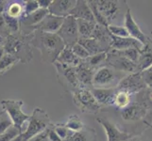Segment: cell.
Instances as JSON below:
<instances>
[{
    "mask_svg": "<svg viewBox=\"0 0 152 141\" xmlns=\"http://www.w3.org/2000/svg\"><path fill=\"white\" fill-rule=\"evenodd\" d=\"M30 43L40 51L42 60L48 63L56 62L61 52L66 46L58 34L46 33L41 30H35L33 32V38Z\"/></svg>",
    "mask_w": 152,
    "mask_h": 141,
    "instance_id": "obj_1",
    "label": "cell"
},
{
    "mask_svg": "<svg viewBox=\"0 0 152 141\" xmlns=\"http://www.w3.org/2000/svg\"><path fill=\"white\" fill-rule=\"evenodd\" d=\"M32 38L33 33L24 34V36L10 34L7 37L6 44L4 46L5 53L16 57L19 62L28 63L32 59V50L30 43Z\"/></svg>",
    "mask_w": 152,
    "mask_h": 141,
    "instance_id": "obj_2",
    "label": "cell"
},
{
    "mask_svg": "<svg viewBox=\"0 0 152 141\" xmlns=\"http://www.w3.org/2000/svg\"><path fill=\"white\" fill-rule=\"evenodd\" d=\"M96 24L108 27L113 19L115 18L119 12V7L116 1L111 0H98L88 1Z\"/></svg>",
    "mask_w": 152,
    "mask_h": 141,
    "instance_id": "obj_3",
    "label": "cell"
},
{
    "mask_svg": "<svg viewBox=\"0 0 152 141\" xmlns=\"http://www.w3.org/2000/svg\"><path fill=\"white\" fill-rule=\"evenodd\" d=\"M50 124V119L44 109L36 107L32 115L30 116L29 121L26 131L20 134L22 141H29L36 135L45 131L46 127Z\"/></svg>",
    "mask_w": 152,
    "mask_h": 141,
    "instance_id": "obj_4",
    "label": "cell"
},
{
    "mask_svg": "<svg viewBox=\"0 0 152 141\" xmlns=\"http://www.w3.org/2000/svg\"><path fill=\"white\" fill-rule=\"evenodd\" d=\"M0 104L3 108L9 118L12 121L13 126L17 127L19 130L23 132V125L24 123L29 121L30 116L24 113L22 110V106H24V102L22 100H0Z\"/></svg>",
    "mask_w": 152,
    "mask_h": 141,
    "instance_id": "obj_5",
    "label": "cell"
},
{
    "mask_svg": "<svg viewBox=\"0 0 152 141\" xmlns=\"http://www.w3.org/2000/svg\"><path fill=\"white\" fill-rule=\"evenodd\" d=\"M57 34L64 41L66 46L72 48L80 39L77 19L73 16H70V15L66 16L64 18V24H62L61 27L58 31Z\"/></svg>",
    "mask_w": 152,
    "mask_h": 141,
    "instance_id": "obj_6",
    "label": "cell"
},
{
    "mask_svg": "<svg viewBox=\"0 0 152 141\" xmlns=\"http://www.w3.org/2000/svg\"><path fill=\"white\" fill-rule=\"evenodd\" d=\"M74 103L82 112L85 113H96L100 109V104L88 90H80L75 92Z\"/></svg>",
    "mask_w": 152,
    "mask_h": 141,
    "instance_id": "obj_7",
    "label": "cell"
},
{
    "mask_svg": "<svg viewBox=\"0 0 152 141\" xmlns=\"http://www.w3.org/2000/svg\"><path fill=\"white\" fill-rule=\"evenodd\" d=\"M97 122L101 125L105 130V133L107 135V141H127L130 139L129 134L121 131L115 123L112 122L109 119H97Z\"/></svg>",
    "mask_w": 152,
    "mask_h": 141,
    "instance_id": "obj_8",
    "label": "cell"
},
{
    "mask_svg": "<svg viewBox=\"0 0 152 141\" xmlns=\"http://www.w3.org/2000/svg\"><path fill=\"white\" fill-rule=\"evenodd\" d=\"M107 59H108L109 64L112 67L121 72L123 71V72L135 74L136 70L138 69L137 64L134 63L132 61H130L128 59H126V57L120 56L119 54H117V52L114 50L110 55H108Z\"/></svg>",
    "mask_w": 152,
    "mask_h": 141,
    "instance_id": "obj_9",
    "label": "cell"
},
{
    "mask_svg": "<svg viewBox=\"0 0 152 141\" xmlns=\"http://www.w3.org/2000/svg\"><path fill=\"white\" fill-rule=\"evenodd\" d=\"M145 82L141 77L140 74H132L121 80L118 85V90H123L129 94H133L138 92L141 88L144 87Z\"/></svg>",
    "mask_w": 152,
    "mask_h": 141,
    "instance_id": "obj_10",
    "label": "cell"
},
{
    "mask_svg": "<svg viewBox=\"0 0 152 141\" xmlns=\"http://www.w3.org/2000/svg\"><path fill=\"white\" fill-rule=\"evenodd\" d=\"M115 74L109 67H102L94 74L92 85L96 88H106L114 81Z\"/></svg>",
    "mask_w": 152,
    "mask_h": 141,
    "instance_id": "obj_11",
    "label": "cell"
},
{
    "mask_svg": "<svg viewBox=\"0 0 152 141\" xmlns=\"http://www.w3.org/2000/svg\"><path fill=\"white\" fill-rule=\"evenodd\" d=\"M124 24H125L124 27L127 28L128 32L129 34V37L134 39V40H137L142 44L145 45V43H146L145 36L143 31L141 30V28L139 27L138 24L136 23L135 20L133 19V16H132V12H130L129 9L127 10V12H126V14H125Z\"/></svg>",
    "mask_w": 152,
    "mask_h": 141,
    "instance_id": "obj_12",
    "label": "cell"
},
{
    "mask_svg": "<svg viewBox=\"0 0 152 141\" xmlns=\"http://www.w3.org/2000/svg\"><path fill=\"white\" fill-rule=\"evenodd\" d=\"M64 18L65 17L56 16V15L49 13L48 16L34 28L35 30H41V31H43V32L57 34L58 31L61 27L62 24H64Z\"/></svg>",
    "mask_w": 152,
    "mask_h": 141,
    "instance_id": "obj_13",
    "label": "cell"
},
{
    "mask_svg": "<svg viewBox=\"0 0 152 141\" xmlns=\"http://www.w3.org/2000/svg\"><path fill=\"white\" fill-rule=\"evenodd\" d=\"M76 0H55L48 9L49 13L56 16L66 17L77 5Z\"/></svg>",
    "mask_w": 152,
    "mask_h": 141,
    "instance_id": "obj_14",
    "label": "cell"
},
{
    "mask_svg": "<svg viewBox=\"0 0 152 141\" xmlns=\"http://www.w3.org/2000/svg\"><path fill=\"white\" fill-rule=\"evenodd\" d=\"M110 47L115 51H124L130 48H136L142 52L145 45L132 38H117L112 36V43Z\"/></svg>",
    "mask_w": 152,
    "mask_h": 141,
    "instance_id": "obj_15",
    "label": "cell"
},
{
    "mask_svg": "<svg viewBox=\"0 0 152 141\" xmlns=\"http://www.w3.org/2000/svg\"><path fill=\"white\" fill-rule=\"evenodd\" d=\"M92 94L95 97L96 102L102 106H113L115 103V96L116 93L113 88H96L94 87L91 90Z\"/></svg>",
    "mask_w": 152,
    "mask_h": 141,
    "instance_id": "obj_16",
    "label": "cell"
},
{
    "mask_svg": "<svg viewBox=\"0 0 152 141\" xmlns=\"http://www.w3.org/2000/svg\"><path fill=\"white\" fill-rule=\"evenodd\" d=\"M70 16H73L74 18L81 19L89 21V22L96 23V19L94 17V14L92 12V9L88 4V1H77L75 8L72 9V12L69 13Z\"/></svg>",
    "mask_w": 152,
    "mask_h": 141,
    "instance_id": "obj_17",
    "label": "cell"
},
{
    "mask_svg": "<svg viewBox=\"0 0 152 141\" xmlns=\"http://www.w3.org/2000/svg\"><path fill=\"white\" fill-rule=\"evenodd\" d=\"M146 107L144 104H132L124 108L121 112V117L125 121H139L145 116Z\"/></svg>",
    "mask_w": 152,
    "mask_h": 141,
    "instance_id": "obj_18",
    "label": "cell"
},
{
    "mask_svg": "<svg viewBox=\"0 0 152 141\" xmlns=\"http://www.w3.org/2000/svg\"><path fill=\"white\" fill-rule=\"evenodd\" d=\"M49 14L48 9H40L37 12L29 15H23L20 19V25H24L25 27H37V25Z\"/></svg>",
    "mask_w": 152,
    "mask_h": 141,
    "instance_id": "obj_19",
    "label": "cell"
},
{
    "mask_svg": "<svg viewBox=\"0 0 152 141\" xmlns=\"http://www.w3.org/2000/svg\"><path fill=\"white\" fill-rule=\"evenodd\" d=\"M56 61L60 64L70 66V67H77L81 64L80 59L76 56L71 47L68 46H65L64 49L61 52V54L58 56Z\"/></svg>",
    "mask_w": 152,
    "mask_h": 141,
    "instance_id": "obj_20",
    "label": "cell"
},
{
    "mask_svg": "<svg viewBox=\"0 0 152 141\" xmlns=\"http://www.w3.org/2000/svg\"><path fill=\"white\" fill-rule=\"evenodd\" d=\"M77 43L84 47L88 53L90 54V56H95L103 53V52H106L100 41H98L94 38H80Z\"/></svg>",
    "mask_w": 152,
    "mask_h": 141,
    "instance_id": "obj_21",
    "label": "cell"
},
{
    "mask_svg": "<svg viewBox=\"0 0 152 141\" xmlns=\"http://www.w3.org/2000/svg\"><path fill=\"white\" fill-rule=\"evenodd\" d=\"M77 29L80 38H92L94 31H95L96 23L89 22V21L77 19Z\"/></svg>",
    "mask_w": 152,
    "mask_h": 141,
    "instance_id": "obj_22",
    "label": "cell"
},
{
    "mask_svg": "<svg viewBox=\"0 0 152 141\" xmlns=\"http://www.w3.org/2000/svg\"><path fill=\"white\" fill-rule=\"evenodd\" d=\"M94 74L92 70L84 64H80L77 67V81L83 85H92Z\"/></svg>",
    "mask_w": 152,
    "mask_h": 141,
    "instance_id": "obj_23",
    "label": "cell"
},
{
    "mask_svg": "<svg viewBox=\"0 0 152 141\" xmlns=\"http://www.w3.org/2000/svg\"><path fill=\"white\" fill-rule=\"evenodd\" d=\"M5 13L12 18L19 19V17H22L24 14V4H21L19 1L10 2L7 5Z\"/></svg>",
    "mask_w": 152,
    "mask_h": 141,
    "instance_id": "obj_24",
    "label": "cell"
},
{
    "mask_svg": "<svg viewBox=\"0 0 152 141\" xmlns=\"http://www.w3.org/2000/svg\"><path fill=\"white\" fill-rule=\"evenodd\" d=\"M19 62V60L9 54H5V56L0 59V75H3L9 72L12 68Z\"/></svg>",
    "mask_w": 152,
    "mask_h": 141,
    "instance_id": "obj_25",
    "label": "cell"
},
{
    "mask_svg": "<svg viewBox=\"0 0 152 141\" xmlns=\"http://www.w3.org/2000/svg\"><path fill=\"white\" fill-rule=\"evenodd\" d=\"M138 69L141 72L146 71L152 68V54L150 52L143 50L140 54L139 60L137 62Z\"/></svg>",
    "mask_w": 152,
    "mask_h": 141,
    "instance_id": "obj_26",
    "label": "cell"
},
{
    "mask_svg": "<svg viewBox=\"0 0 152 141\" xmlns=\"http://www.w3.org/2000/svg\"><path fill=\"white\" fill-rule=\"evenodd\" d=\"M64 125L69 131H72L74 133L80 132V130L83 128V123L77 115H72V116H70L68 118L67 121Z\"/></svg>",
    "mask_w": 152,
    "mask_h": 141,
    "instance_id": "obj_27",
    "label": "cell"
},
{
    "mask_svg": "<svg viewBox=\"0 0 152 141\" xmlns=\"http://www.w3.org/2000/svg\"><path fill=\"white\" fill-rule=\"evenodd\" d=\"M130 102V94L123 90H118L115 96V106L119 108H126L129 106Z\"/></svg>",
    "mask_w": 152,
    "mask_h": 141,
    "instance_id": "obj_28",
    "label": "cell"
},
{
    "mask_svg": "<svg viewBox=\"0 0 152 141\" xmlns=\"http://www.w3.org/2000/svg\"><path fill=\"white\" fill-rule=\"evenodd\" d=\"M116 52H117V54H119L120 56L126 57V59H129L130 61L134 62V63H136V64H137V62L139 60L140 54H141V51L136 49V48H130V49H127V50H124V51H116Z\"/></svg>",
    "mask_w": 152,
    "mask_h": 141,
    "instance_id": "obj_29",
    "label": "cell"
},
{
    "mask_svg": "<svg viewBox=\"0 0 152 141\" xmlns=\"http://www.w3.org/2000/svg\"><path fill=\"white\" fill-rule=\"evenodd\" d=\"M108 30L110 34L112 36L117 38H129V34L128 32L127 28L125 27H121V25H110L108 27Z\"/></svg>",
    "mask_w": 152,
    "mask_h": 141,
    "instance_id": "obj_30",
    "label": "cell"
},
{
    "mask_svg": "<svg viewBox=\"0 0 152 141\" xmlns=\"http://www.w3.org/2000/svg\"><path fill=\"white\" fill-rule=\"evenodd\" d=\"M21 134H22V131L12 125V127H10L7 131L0 137V141H12L14 138L19 137Z\"/></svg>",
    "mask_w": 152,
    "mask_h": 141,
    "instance_id": "obj_31",
    "label": "cell"
},
{
    "mask_svg": "<svg viewBox=\"0 0 152 141\" xmlns=\"http://www.w3.org/2000/svg\"><path fill=\"white\" fill-rule=\"evenodd\" d=\"M5 22H6L7 27L10 30V33H16L18 32L19 27H20V19L18 18H12L7 15L6 13L3 14Z\"/></svg>",
    "mask_w": 152,
    "mask_h": 141,
    "instance_id": "obj_32",
    "label": "cell"
},
{
    "mask_svg": "<svg viewBox=\"0 0 152 141\" xmlns=\"http://www.w3.org/2000/svg\"><path fill=\"white\" fill-rule=\"evenodd\" d=\"M12 122L10 119L8 117V115L5 114V111L0 114V137L7 131V130L12 126Z\"/></svg>",
    "mask_w": 152,
    "mask_h": 141,
    "instance_id": "obj_33",
    "label": "cell"
},
{
    "mask_svg": "<svg viewBox=\"0 0 152 141\" xmlns=\"http://www.w3.org/2000/svg\"><path fill=\"white\" fill-rule=\"evenodd\" d=\"M40 9V6L38 1L36 0H28L24 2V14L23 15H29Z\"/></svg>",
    "mask_w": 152,
    "mask_h": 141,
    "instance_id": "obj_34",
    "label": "cell"
},
{
    "mask_svg": "<svg viewBox=\"0 0 152 141\" xmlns=\"http://www.w3.org/2000/svg\"><path fill=\"white\" fill-rule=\"evenodd\" d=\"M72 50H73V52H74V54L76 55V56L78 57L80 59H87L91 56L90 54L87 52V50L78 43H77L74 46L72 47Z\"/></svg>",
    "mask_w": 152,
    "mask_h": 141,
    "instance_id": "obj_35",
    "label": "cell"
},
{
    "mask_svg": "<svg viewBox=\"0 0 152 141\" xmlns=\"http://www.w3.org/2000/svg\"><path fill=\"white\" fill-rule=\"evenodd\" d=\"M107 57H108L107 52H103V53H100V54L91 56L89 59H87V62L91 67H94V66L98 65L99 63H101L103 60L107 59Z\"/></svg>",
    "mask_w": 152,
    "mask_h": 141,
    "instance_id": "obj_36",
    "label": "cell"
},
{
    "mask_svg": "<svg viewBox=\"0 0 152 141\" xmlns=\"http://www.w3.org/2000/svg\"><path fill=\"white\" fill-rule=\"evenodd\" d=\"M53 129L55 130V132L58 134V135L61 137V140L68 139L71 137V134H69L70 131L65 127V125H55Z\"/></svg>",
    "mask_w": 152,
    "mask_h": 141,
    "instance_id": "obj_37",
    "label": "cell"
},
{
    "mask_svg": "<svg viewBox=\"0 0 152 141\" xmlns=\"http://www.w3.org/2000/svg\"><path fill=\"white\" fill-rule=\"evenodd\" d=\"M0 33L5 36H9L10 34V30L6 25V22H5L3 15H0Z\"/></svg>",
    "mask_w": 152,
    "mask_h": 141,
    "instance_id": "obj_38",
    "label": "cell"
},
{
    "mask_svg": "<svg viewBox=\"0 0 152 141\" xmlns=\"http://www.w3.org/2000/svg\"><path fill=\"white\" fill-rule=\"evenodd\" d=\"M145 74H144V82L145 85H148V87H152V68L150 69L145 71Z\"/></svg>",
    "mask_w": 152,
    "mask_h": 141,
    "instance_id": "obj_39",
    "label": "cell"
},
{
    "mask_svg": "<svg viewBox=\"0 0 152 141\" xmlns=\"http://www.w3.org/2000/svg\"><path fill=\"white\" fill-rule=\"evenodd\" d=\"M71 141H87L86 137L80 132H75L71 134V137H69Z\"/></svg>",
    "mask_w": 152,
    "mask_h": 141,
    "instance_id": "obj_40",
    "label": "cell"
},
{
    "mask_svg": "<svg viewBox=\"0 0 152 141\" xmlns=\"http://www.w3.org/2000/svg\"><path fill=\"white\" fill-rule=\"evenodd\" d=\"M48 135L49 141H62L54 129H48Z\"/></svg>",
    "mask_w": 152,
    "mask_h": 141,
    "instance_id": "obj_41",
    "label": "cell"
},
{
    "mask_svg": "<svg viewBox=\"0 0 152 141\" xmlns=\"http://www.w3.org/2000/svg\"><path fill=\"white\" fill-rule=\"evenodd\" d=\"M33 141H49L48 135V130H45V131H44L43 133L36 135Z\"/></svg>",
    "mask_w": 152,
    "mask_h": 141,
    "instance_id": "obj_42",
    "label": "cell"
},
{
    "mask_svg": "<svg viewBox=\"0 0 152 141\" xmlns=\"http://www.w3.org/2000/svg\"><path fill=\"white\" fill-rule=\"evenodd\" d=\"M52 2H53L52 0H38L40 9H48Z\"/></svg>",
    "mask_w": 152,
    "mask_h": 141,
    "instance_id": "obj_43",
    "label": "cell"
},
{
    "mask_svg": "<svg viewBox=\"0 0 152 141\" xmlns=\"http://www.w3.org/2000/svg\"><path fill=\"white\" fill-rule=\"evenodd\" d=\"M7 1H1L0 0V15H3L6 12V8H7Z\"/></svg>",
    "mask_w": 152,
    "mask_h": 141,
    "instance_id": "obj_44",
    "label": "cell"
},
{
    "mask_svg": "<svg viewBox=\"0 0 152 141\" xmlns=\"http://www.w3.org/2000/svg\"><path fill=\"white\" fill-rule=\"evenodd\" d=\"M7 37L8 36H5L0 33V48H4V46L6 44V41H7Z\"/></svg>",
    "mask_w": 152,
    "mask_h": 141,
    "instance_id": "obj_45",
    "label": "cell"
},
{
    "mask_svg": "<svg viewBox=\"0 0 152 141\" xmlns=\"http://www.w3.org/2000/svg\"><path fill=\"white\" fill-rule=\"evenodd\" d=\"M5 54H6V53H5V50H4V48H0V59H1L2 57L5 56Z\"/></svg>",
    "mask_w": 152,
    "mask_h": 141,
    "instance_id": "obj_46",
    "label": "cell"
},
{
    "mask_svg": "<svg viewBox=\"0 0 152 141\" xmlns=\"http://www.w3.org/2000/svg\"><path fill=\"white\" fill-rule=\"evenodd\" d=\"M127 141H142L141 139H138V138H130V139H129V140H127Z\"/></svg>",
    "mask_w": 152,
    "mask_h": 141,
    "instance_id": "obj_47",
    "label": "cell"
},
{
    "mask_svg": "<svg viewBox=\"0 0 152 141\" xmlns=\"http://www.w3.org/2000/svg\"><path fill=\"white\" fill-rule=\"evenodd\" d=\"M12 141H22V139H21V137H20V135H19V137H17L16 138H14Z\"/></svg>",
    "mask_w": 152,
    "mask_h": 141,
    "instance_id": "obj_48",
    "label": "cell"
},
{
    "mask_svg": "<svg viewBox=\"0 0 152 141\" xmlns=\"http://www.w3.org/2000/svg\"><path fill=\"white\" fill-rule=\"evenodd\" d=\"M62 141H71L70 138H68V139H65V140H62Z\"/></svg>",
    "mask_w": 152,
    "mask_h": 141,
    "instance_id": "obj_49",
    "label": "cell"
},
{
    "mask_svg": "<svg viewBox=\"0 0 152 141\" xmlns=\"http://www.w3.org/2000/svg\"><path fill=\"white\" fill-rule=\"evenodd\" d=\"M150 99H151V100H152V92L150 93Z\"/></svg>",
    "mask_w": 152,
    "mask_h": 141,
    "instance_id": "obj_50",
    "label": "cell"
},
{
    "mask_svg": "<svg viewBox=\"0 0 152 141\" xmlns=\"http://www.w3.org/2000/svg\"><path fill=\"white\" fill-rule=\"evenodd\" d=\"M0 114H1V112H0Z\"/></svg>",
    "mask_w": 152,
    "mask_h": 141,
    "instance_id": "obj_51",
    "label": "cell"
}]
</instances>
